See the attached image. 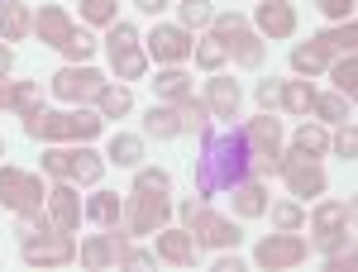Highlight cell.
I'll list each match as a JSON object with an SVG mask.
<instances>
[{
  "mask_svg": "<svg viewBox=\"0 0 358 272\" xmlns=\"http://www.w3.org/2000/svg\"><path fill=\"white\" fill-rule=\"evenodd\" d=\"M201 163H196V191L201 201L215 196V191H229L234 182L248 177V143L244 129H229V134H201Z\"/></svg>",
  "mask_w": 358,
  "mask_h": 272,
  "instance_id": "obj_1",
  "label": "cell"
},
{
  "mask_svg": "<svg viewBox=\"0 0 358 272\" xmlns=\"http://www.w3.org/2000/svg\"><path fill=\"white\" fill-rule=\"evenodd\" d=\"M210 38L224 48V57H234V62H244V67H263V57H268V43L248 29V20L239 10L210 15Z\"/></svg>",
  "mask_w": 358,
  "mask_h": 272,
  "instance_id": "obj_2",
  "label": "cell"
},
{
  "mask_svg": "<svg viewBox=\"0 0 358 272\" xmlns=\"http://www.w3.org/2000/svg\"><path fill=\"white\" fill-rule=\"evenodd\" d=\"M24 134L29 138H96L101 134V115H67V110H38V115H24Z\"/></svg>",
  "mask_w": 358,
  "mask_h": 272,
  "instance_id": "obj_3",
  "label": "cell"
},
{
  "mask_svg": "<svg viewBox=\"0 0 358 272\" xmlns=\"http://www.w3.org/2000/svg\"><path fill=\"white\" fill-rule=\"evenodd\" d=\"M244 143H248V172H253V177L277 172V158H282V124L273 120V110H263L258 120L244 124Z\"/></svg>",
  "mask_w": 358,
  "mask_h": 272,
  "instance_id": "obj_4",
  "label": "cell"
},
{
  "mask_svg": "<svg viewBox=\"0 0 358 272\" xmlns=\"http://www.w3.org/2000/svg\"><path fill=\"white\" fill-rule=\"evenodd\" d=\"M43 172L57 177V182H77V187H96L101 172H106V158L91 153V148H48L43 153Z\"/></svg>",
  "mask_w": 358,
  "mask_h": 272,
  "instance_id": "obj_5",
  "label": "cell"
},
{
  "mask_svg": "<svg viewBox=\"0 0 358 272\" xmlns=\"http://www.w3.org/2000/svg\"><path fill=\"white\" fill-rule=\"evenodd\" d=\"M182 220H187V229L196 234V244H206V248H234L239 244V224H229L224 215H210L201 206V196L182 201Z\"/></svg>",
  "mask_w": 358,
  "mask_h": 272,
  "instance_id": "obj_6",
  "label": "cell"
},
{
  "mask_svg": "<svg viewBox=\"0 0 358 272\" xmlns=\"http://www.w3.org/2000/svg\"><path fill=\"white\" fill-rule=\"evenodd\" d=\"M43 182L34 172H20V167H0V206H10L15 215H38L43 206Z\"/></svg>",
  "mask_w": 358,
  "mask_h": 272,
  "instance_id": "obj_7",
  "label": "cell"
},
{
  "mask_svg": "<svg viewBox=\"0 0 358 272\" xmlns=\"http://www.w3.org/2000/svg\"><path fill=\"white\" fill-rule=\"evenodd\" d=\"M20 258H24L29 268H62V263H72L77 258V244H72V234H62V229H53V234H29V239H20Z\"/></svg>",
  "mask_w": 358,
  "mask_h": 272,
  "instance_id": "obj_8",
  "label": "cell"
},
{
  "mask_svg": "<svg viewBox=\"0 0 358 272\" xmlns=\"http://www.w3.org/2000/svg\"><path fill=\"white\" fill-rule=\"evenodd\" d=\"M349 224H354V201H325L315 215H310V229H315V244L334 253V248L349 244Z\"/></svg>",
  "mask_w": 358,
  "mask_h": 272,
  "instance_id": "obj_9",
  "label": "cell"
},
{
  "mask_svg": "<svg viewBox=\"0 0 358 272\" xmlns=\"http://www.w3.org/2000/svg\"><path fill=\"white\" fill-rule=\"evenodd\" d=\"M167 215H172V206H167V191H138L134 187V201H129V210H124V229L129 234H153V229H163Z\"/></svg>",
  "mask_w": 358,
  "mask_h": 272,
  "instance_id": "obj_10",
  "label": "cell"
},
{
  "mask_svg": "<svg viewBox=\"0 0 358 272\" xmlns=\"http://www.w3.org/2000/svg\"><path fill=\"white\" fill-rule=\"evenodd\" d=\"M253 263L258 268H296V263H306V239L296 234V229H282V234H273V239H263L258 244V253H253Z\"/></svg>",
  "mask_w": 358,
  "mask_h": 272,
  "instance_id": "obj_11",
  "label": "cell"
},
{
  "mask_svg": "<svg viewBox=\"0 0 358 272\" xmlns=\"http://www.w3.org/2000/svg\"><path fill=\"white\" fill-rule=\"evenodd\" d=\"M277 172L287 177L292 196H320V191H325V172L315 167V158H296V153H287V158H277Z\"/></svg>",
  "mask_w": 358,
  "mask_h": 272,
  "instance_id": "obj_12",
  "label": "cell"
},
{
  "mask_svg": "<svg viewBox=\"0 0 358 272\" xmlns=\"http://www.w3.org/2000/svg\"><path fill=\"white\" fill-rule=\"evenodd\" d=\"M101 86H106V77H101L96 67H62L53 77V91L62 101H96Z\"/></svg>",
  "mask_w": 358,
  "mask_h": 272,
  "instance_id": "obj_13",
  "label": "cell"
},
{
  "mask_svg": "<svg viewBox=\"0 0 358 272\" xmlns=\"http://www.w3.org/2000/svg\"><path fill=\"white\" fill-rule=\"evenodd\" d=\"M253 24H258L263 38H292V34H296V5H287V0H263L258 15H253Z\"/></svg>",
  "mask_w": 358,
  "mask_h": 272,
  "instance_id": "obj_14",
  "label": "cell"
},
{
  "mask_svg": "<svg viewBox=\"0 0 358 272\" xmlns=\"http://www.w3.org/2000/svg\"><path fill=\"white\" fill-rule=\"evenodd\" d=\"M43 206H48V224H53V229H62V234L77 229V220H82V201H77V191L67 187V182H57V187L43 196Z\"/></svg>",
  "mask_w": 358,
  "mask_h": 272,
  "instance_id": "obj_15",
  "label": "cell"
},
{
  "mask_svg": "<svg viewBox=\"0 0 358 272\" xmlns=\"http://www.w3.org/2000/svg\"><path fill=\"white\" fill-rule=\"evenodd\" d=\"M148 53H153V62H182V57H192V29H177V24L153 29Z\"/></svg>",
  "mask_w": 358,
  "mask_h": 272,
  "instance_id": "obj_16",
  "label": "cell"
},
{
  "mask_svg": "<svg viewBox=\"0 0 358 272\" xmlns=\"http://www.w3.org/2000/svg\"><path fill=\"white\" fill-rule=\"evenodd\" d=\"M129 258V244H124V234H91L82 244V263L86 268H110V263H124Z\"/></svg>",
  "mask_w": 358,
  "mask_h": 272,
  "instance_id": "obj_17",
  "label": "cell"
},
{
  "mask_svg": "<svg viewBox=\"0 0 358 272\" xmlns=\"http://www.w3.org/2000/svg\"><path fill=\"white\" fill-rule=\"evenodd\" d=\"M158 258H167V263H177V268H192L196 263V239L192 229L182 234V229H158Z\"/></svg>",
  "mask_w": 358,
  "mask_h": 272,
  "instance_id": "obj_18",
  "label": "cell"
},
{
  "mask_svg": "<svg viewBox=\"0 0 358 272\" xmlns=\"http://www.w3.org/2000/svg\"><path fill=\"white\" fill-rule=\"evenodd\" d=\"M206 106L210 115H220V120H234V110H239V86L220 77V72H210V82H206Z\"/></svg>",
  "mask_w": 358,
  "mask_h": 272,
  "instance_id": "obj_19",
  "label": "cell"
},
{
  "mask_svg": "<svg viewBox=\"0 0 358 272\" xmlns=\"http://www.w3.org/2000/svg\"><path fill=\"white\" fill-rule=\"evenodd\" d=\"M29 29H34V15H29L24 0H0V38L5 43H20Z\"/></svg>",
  "mask_w": 358,
  "mask_h": 272,
  "instance_id": "obj_20",
  "label": "cell"
},
{
  "mask_svg": "<svg viewBox=\"0 0 358 272\" xmlns=\"http://www.w3.org/2000/svg\"><path fill=\"white\" fill-rule=\"evenodd\" d=\"M34 29H38V38H43V43L62 48V43H67V34H72V20H67V10H62V5H43V10H38V20H34Z\"/></svg>",
  "mask_w": 358,
  "mask_h": 272,
  "instance_id": "obj_21",
  "label": "cell"
},
{
  "mask_svg": "<svg viewBox=\"0 0 358 272\" xmlns=\"http://www.w3.org/2000/svg\"><path fill=\"white\" fill-rule=\"evenodd\" d=\"M229 191H234V210H239L244 220H253V215H263V210H268V191H263V182H258L253 172H248L244 182H234Z\"/></svg>",
  "mask_w": 358,
  "mask_h": 272,
  "instance_id": "obj_22",
  "label": "cell"
},
{
  "mask_svg": "<svg viewBox=\"0 0 358 272\" xmlns=\"http://www.w3.org/2000/svg\"><path fill=\"white\" fill-rule=\"evenodd\" d=\"M82 215L96 220V224H106V229H115L120 215H124V206H120V196H115V191H96V196L82 206Z\"/></svg>",
  "mask_w": 358,
  "mask_h": 272,
  "instance_id": "obj_23",
  "label": "cell"
},
{
  "mask_svg": "<svg viewBox=\"0 0 358 272\" xmlns=\"http://www.w3.org/2000/svg\"><path fill=\"white\" fill-rule=\"evenodd\" d=\"M143 129L153 138H177L187 134L182 129V115H177V106H148V115H143Z\"/></svg>",
  "mask_w": 358,
  "mask_h": 272,
  "instance_id": "obj_24",
  "label": "cell"
},
{
  "mask_svg": "<svg viewBox=\"0 0 358 272\" xmlns=\"http://www.w3.org/2000/svg\"><path fill=\"white\" fill-rule=\"evenodd\" d=\"M315 48L325 57H334V53H354V43H358V29H354V20H344L339 29H325V34H315L310 38Z\"/></svg>",
  "mask_w": 358,
  "mask_h": 272,
  "instance_id": "obj_25",
  "label": "cell"
},
{
  "mask_svg": "<svg viewBox=\"0 0 358 272\" xmlns=\"http://www.w3.org/2000/svg\"><path fill=\"white\" fill-rule=\"evenodd\" d=\"M177 115H182V129H192V134H210V106L206 101H196V96H182V101H172Z\"/></svg>",
  "mask_w": 358,
  "mask_h": 272,
  "instance_id": "obj_26",
  "label": "cell"
},
{
  "mask_svg": "<svg viewBox=\"0 0 358 272\" xmlns=\"http://www.w3.org/2000/svg\"><path fill=\"white\" fill-rule=\"evenodd\" d=\"M325 148H330V134H325L320 124H301L296 138H292V153H296V158H320Z\"/></svg>",
  "mask_w": 358,
  "mask_h": 272,
  "instance_id": "obj_27",
  "label": "cell"
},
{
  "mask_svg": "<svg viewBox=\"0 0 358 272\" xmlns=\"http://www.w3.org/2000/svg\"><path fill=\"white\" fill-rule=\"evenodd\" d=\"M315 106V86L310 82H282V110L287 115H310Z\"/></svg>",
  "mask_w": 358,
  "mask_h": 272,
  "instance_id": "obj_28",
  "label": "cell"
},
{
  "mask_svg": "<svg viewBox=\"0 0 358 272\" xmlns=\"http://www.w3.org/2000/svg\"><path fill=\"white\" fill-rule=\"evenodd\" d=\"M96 106H101V120H120V115H129V110H134V96H129L124 86H101Z\"/></svg>",
  "mask_w": 358,
  "mask_h": 272,
  "instance_id": "obj_29",
  "label": "cell"
},
{
  "mask_svg": "<svg viewBox=\"0 0 358 272\" xmlns=\"http://www.w3.org/2000/svg\"><path fill=\"white\" fill-rule=\"evenodd\" d=\"M153 91L163 96V101H182V96H192V77L187 72H177V67H167L153 77Z\"/></svg>",
  "mask_w": 358,
  "mask_h": 272,
  "instance_id": "obj_30",
  "label": "cell"
},
{
  "mask_svg": "<svg viewBox=\"0 0 358 272\" xmlns=\"http://www.w3.org/2000/svg\"><path fill=\"white\" fill-rule=\"evenodd\" d=\"M110 67L120 82H138L143 77V67H148V57L138 53V48H120V53H110Z\"/></svg>",
  "mask_w": 358,
  "mask_h": 272,
  "instance_id": "obj_31",
  "label": "cell"
},
{
  "mask_svg": "<svg viewBox=\"0 0 358 272\" xmlns=\"http://www.w3.org/2000/svg\"><path fill=\"white\" fill-rule=\"evenodd\" d=\"M106 158H115V167H134L138 158H143V138L138 134H115Z\"/></svg>",
  "mask_w": 358,
  "mask_h": 272,
  "instance_id": "obj_32",
  "label": "cell"
},
{
  "mask_svg": "<svg viewBox=\"0 0 358 272\" xmlns=\"http://www.w3.org/2000/svg\"><path fill=\"white\" fill-rule=\"evenodd\" d=\"M325 62H330V57L320 53L315 43H301V48H292V67H296L301 77H315V72H320Z\"/></svg>",
  "mask_w": 358,
  "mask_h": 272,
  "instance_id": "obj_33",
  "label": "cell"
},
{
  "mask_svg": "<svg viewBox=\"0 0 358 272\" xmlns=\"http://www.w3.org/2000/svg\"><path fill=\"white\" fill-rule=\"evenodd\" d=\"M334 91L354 101V91H358V62H354V53H344V62H334Z\"/></svg>",
  "mask_w": 358,
  "mask_h": 272,
  "instance_id": "obj_34",
  "label": "cell"
},
{
  "mask_svg": "<svg viewBox=\"0 0 358 272\" xmlns=\"http://www.w3.org/2000/svg\"><path fill=\"white\" fill-rule=\"evenodd\" d=\"M177 15H182V29H201V24H210V0H182L177 5Z\"/></svg>",
  "mask_w": 358,
  "mask_h": 272,
  "instance_id": "obj_35",
  "label": "cell"
},
{
  "mask_svg": "<svg viewBox=\"0 0 358 272\" xmlns=\"http://www.w3.org/2000/svg\"><path fill=\"white\" fill-rule=\"evenodd\" d=\"M310 115H320V120H349V96H315V106H310Z\"/></svg>",
  "mask_w": 358,
  "mask_h": 272,
  "instance_id": "obj_36",
  "label": "cell"
},
{
  "mask_svg": "<svg viewBox=\"0 0 358 272\" xmlns=\"http://www.w3.org/2000/svg\"><path fill=\"white\" fill-rule=\"evenodd\" d=\"M115 5L120 0H82V20L86 24H115Z\"/></svg>",
  "mask_w": 358,
  "mask_h": 272,
  "instance_id": "obj_37",
  "label": "cell"
},
{
  "mask_svg": "<svg viewBox=\"0 0 358 272\" xmlns=\"http://www.w3.org/2000/svg\"><path fill=\"white\" fill-rule=\"evenodd\" d=\"M196 67H201V72H220V67H224V48L215 43V38L196 43Z\"/></svg>",
  "mask_w": 358,
  "mask_h": 272,
  "instance_id": "obj_38",
  "label": "cell"
},
{
  "mask_svg": "<svg viewBox=\"0 0 358 272\" xmlns=\"http://www.w3.org/2000/svg\"><path fill=\"white\" fill-rule=\"evenodd\" d=\"M62 53L72 57V62H86V57L96 53V38L82 34V29H72V34H67V43H62Z\"/></svg>",
  "mask_w": 358,
  "mask_h": 272,
  "instance_id": "obj_39",
  "label": "cell"
},
{
  "mask_svg": "<svg viewBox=\"0 0 358 272\" xmlns=\"http://www.w3.org/2000/svg\"><path fill=\"white\" fill-rule=\"evenodd\" d=\"M273 224H277V229H301L306 210L296 206V201H282V206H273Z\"/></svg>",
  "mask_w": 358,
  "mask_h": 272,
  "instance_id": "obj_40",
  "label": "cell"
},
{
  "mask_svg": "<svg viewBox=\"0 0 358 272\" xmlns=\"http://www.w3.org/2000/svg\"><path fill=\"white\" fill-rule=\"evenodd\" d=\"M106 48H110V53H120V48H138V29L124 24V20H115V24H110V38H106Z\"/></svg>",
  "mask_w": 358,
  "mask_h": 272,
  "instance_id": "obj_41",
  "label": "cell"
},
{
  "mask_svg": "<svg viewBox=\"0 0 358 272\" xmlns=\"http://www.w3.org/2000/svg\"><path fill=\"white\" fill-rule=\"evenodd\" d=\"M15 110H20V115H38V110H43L38 82H20V91H15Z\"/></svg>",
  "mask_w": 358,
  "mask_h": 272,
  "instance_id": "obj_42",
  "label": "cell"
},
{
  "mask_svg": "<svg viewBox=\"0 0 358 272\" xmlns=\"http://www.w3.org/2000/svg\"><path fill=\"white\" fill-rule=\"evenodd\" d=\"M330 148L339 153V158H344V163H349V158H358V129L349 124V120H344V129L330 138Z\"/></svg>",
  "mask_w": 358,
  "mask_h": 272,
  "instance_id": "obj_43",
  "label": "cell"
},
{
  "mask_svg": "<svg viewBox=\"0 0 358 272\" xmlns=\"http://www.w3.org/2000/svg\"><path fill=\"white\" fill-rule=\"evenodd\" d=\"M253 96H258V106H263V110H277V106H282V82H273V77H268V82H258V91H253Z\"/></svg>",
  "mask_w": 358,
  "mask_h": 272,
  "instance_id": "obj_44",
  "label": "cell"
},
{
  "mask_svg": "<svg viewBox=\"0 0 358 272\" xmlns=\"http://www.w3.org/2000/svg\"><path fill=\"white\" fill-rule=\"evenodd\" d=\"M134 187H138V191H167L172 182H167V172H158V167H153V172H138Z\"/></svg>",
  "mask_w": 358,
  "mask_h": 272,
  "instance_id": "obj_45",
  "label": "cell"
},
{
  "mask_svg": "<svg viewBox=\"0 0 358 272\" xmlns=\"http://www.w3.org/2000/svg\"><path fill=\"white\" fill-rule=\"evenodd\" d=\"M330 20H354V0H315Z\"/></svg>",
  "mask_w": 358,
  "mask_h": 272,
  "instance_id": "obj_46",
  "label": "cell"
},
{
  "mask_svg": "<svg viewBox=\"0 0 358 272\" xmlns=\"http://www.w3.org/2000/svg\"><path fill=\"white\" fill-rule=\"evenodd\" d=\"M349 268H354V253H349V248H344V253L334 248L330 253V272H349Z\"/></svg>",
  "mask_w": 358,
  "mask_h": 272,
  "instance_id": "obj_47",
  "label": "cell"
},
{
  "mask_svg": "<svg viewBox=\"0 0 358 272\" xmlns=\"http://www.w3.org/2000/svg\"><path fill=\"white\" fill-rule=\"evenodd\" d=\"M15 91L20 82H0V110H15Z\"/></svg>",
  "mask_w": 358,
  "mask_h": 272,
  "instance_id": "obj_48",
  "label": "cell"
},
{
  "mask_svg": "<svg viewBox=\"0 0 358 272\" xmlns=\"http://www.w3.org/2000/svg\"><path fill=\"white\" fill-rule=\"evenodd\" d=\"M143 15H158V10H167V0H134Z\"/></svg>",
  "mask_w": 358,
  "mask_h": 272,
  "instance_id": "obj_49",
  "label": "cell"
},
{
  "mask_svg": "<svg viewBox=\"0 0 358 272\" xmlns=\"http://www.w3.org/2000/svg\"><path fill=\"white\" fill-rule=\"evenodd\" d=\"M215 272H244V268H239V258H220V263H215Z\"/></svg>",
  "mask_w": 358,
  "mask_h": 272,
  "instance_id": "obj_50",
  "label": "cell"
},
{
  "mask_svg": "<svg viewBox=\"0 0 358 272\" xmlns=\"http://www.w3.org/2000/svg\"><path fill=\"white\" fill-rule=\"evenodd\" d=\"M10 62H15V53H10V48H5V43H0V77H5V72H10Z\"/></svg>",
  "mask_w": 358,
  "mask_h": 272,
  "instance_id": "obj_51",
  "label": "cell"
},
{
  "mask_svg": "<svg viewBox=\"0 0 358 272\" xmlns=\"http://www.w3.org/2000/svg\"><path fill=\"white\" fill-rule=\"evenodd\" d=\"M0 158H5V143H0Z\"/></svg>",
  "mask_w": 358,
  "mask_h": 272,
  "instance_id": "obj_52",
  "label": "cell"
}]
</instances>
